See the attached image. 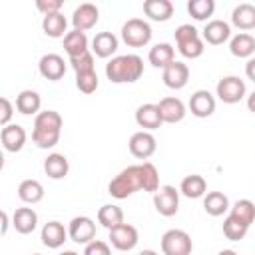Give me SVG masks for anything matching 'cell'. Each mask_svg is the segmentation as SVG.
<instances>
[{"label": "cell", "instance_id": "obj_4", "mask_svg": "<svg viewBox=\"0 0 255 255\" xmlns=\"http://www.w3.org/2000/svg\"><path fill=\"white\" fill-rule=\"evenodd\" d=\"M175 46H177V52L187 60L199 58L205 50L203 38L199 36L197 28L191 24H181L175 28Z\"/></svg>", "mask_w": 255, "mask_h": 255}, {"label": "cell", "instance_id": "obj_17", "mask_svg": "<svg viewBox=\"0 0 255 255\" xmlns=\"http://www.w3.org/2000/svg\"><path fill=\"white\" fill-rule=\"evenodd\" d=\"M135 122L139 128H143V131H153L157 128H161L163 118L159 112L157 104H141L135 110Z\"/></svg>", "mask_w": 255, "mask_h": 255}, {"label": "cell", "instance_id": "obj_6", "mask_svg": "<svg viewBox=\"0 0 255 255\" xmlns=\"http://www.w3.org/2000/svg\"><path fill=\"white\" fill-rule=\"evenodd\" d=\"M193 241L183 229H167L161 235V253L163 255H191Z\"/></svg>", "mask_w": 255, "mask_h": 255}, {"label": "cell", "instance_id": "obj_32", "mask_svg": "<svg viewBox=\"0 0 255 255\" xmlns=\"http://www.w3.org/2000/svg\"><path fill=\"white\" fill-rule=\"evenodd\" d=\"M18 197L28 205H36L44 199V185L38 179H24L18 185Z\"/></svg>", "mask_w": 255, "mask_h": 255}, {"label": "cell", "instance_id": "obj_7", "mask_svg": "<svg viewBox=\"0 0 255 255\" xmlns=\"http://www.w3.org/2000/svg\"><path fill=\"white\" fill-rule=\"evenodd\" d=\"M245 94H247V88L239 76H225L215 86V96L223 104H237L245 98Z\"/></svg>", "mask_w": 255, "mask_h": 255}, {"label": "cell", "instance_id": "obj_39", "mask_svg": "<svg viewBox=\"0 0 255 255\" xmlns=\"http://www.w3.org/2000/svg\"><path fill=\"white\" fill-rule=\"evenodd\" d=\"M98 74L96 70L94 72H84V74H76V88L82 92V94H94L98 90Z\"/></svg>", "mask_w": 255, "mask_h": 255}, {"label": "cell", "instance_id": "obj_18", "mask_svg": "<svg viewBox=\"0 0 255 255\" xmlns=\"http://www.w3.org/2000/svg\"><path fill=\"white\" fill-rule=\"evenodd\" d=\"M227 40H231V26L225 20H209L203 28V42L211 46H221Z\"/></svg>", "mask_w": 255, "mask_h": 255}, {"label": "cell", "instance_id": "obj_12", "mask_svg": "<svg viewBox=\"0 0 255 255\" xmlns=\"http://www.w3.org/2000/svg\"><path fill=\"white\" fill-rule=\"evenodd\" d=\"M100 20V10L96 4H90V2H84L80 4L74 14H72V26L74 30L78 32H86V30H92Z\"/></svg>", "mask_w": 255, "mask_h": 255}, {"label": "cell", "instance_id": "obj_22", "mask_svg": "<svg viewBox=\"0 0 255 255\" xmlns=\"http://www.w3.org/2000/svg\"><path fill=\"white\" fill-rule=\"evenodd\" d=\"M147 60L153 68H161L165 70L171 62H175V48L167 42H159L155 46L149 48V54H147Z\"/></svg>", "mask_w": 255, "mask_h": 255}, {"label": "cell", "instance_id": "obj_45", "mask_svg": "<svg viewBox=\"0 0 255 255\" xmlns=\"http://www.w3.org/2000/svg\"><path fill=\"white\" fill-rule=\"evenodd\" d=\"M245 104H247V110L255 114V90H253V92H251V94L247 96V100H245Z\"/></svg>", "mask_w": 255, "mask_h": 255}, {"label": "cell", "instance_id": "obj_3", "mask_svg": "<svg viewBox=\"0 0 255 255\" xmlns=\"http://www.w3.org/2000/svg\"><path fill=\"white\" fill-rule=\"evenodd\" d=\"M139 189H143L139 165H128L108 183V193L114 199H128Z\"/></svg>", "mask_w": 255, "mask_h": 255}, {"label": "cell", "instance_id": "obj_24", "mask_svg": "<svg viewBox=\"0 0 255 255\" xmlns=\"http://www.w3.org/2000/svg\"><path fill=\"white\" fill-rule=\"evenodd\" d=\"M229 52L235 58H253L255 54V38L247 32H239L235 36H231L229 40Z\"/></svg>", "mask_w": 255, "mask_h": 255}, {"label": "cell", "instance_id": "obj_48", "mask_svg": "<svg viewBox=\"0 0 255 255\" xmlns=\"http://www.w3.org/2000/svg\"><path fill=\"white\" fill-rule=\"evenodd\" d=\"M137 255H159L157 251H153V249H143V251H139Z\"/></svg>", "mask_w": 255, "mask_h": 255}, {"label": "cell", "instance_id": "obj_30", "mask_svg": "<svg viewBox=\"0 0 255 255\" xmlns=\"http://www.w3.org/2000/svg\"><path fill=\"white\" fill-rule=\"evenodd\" d=\"M44 171L50 179H64L70 171V163H68V157L64 153H50L46 159H44Z\"/></svg>", "mask_w": 255, "mask_h": 255}, {"label": "cell", "instance_id": "obj_43", "mask_svg": "<svg viewBox=\"0 0 255 255\" xmlns=\"http://www.w3.org/2000/svg\"><path fill=\"white\" fill-rule=\"evenodd\" d=\"M12 116H14V106H12V102H10L6 96H2V98H0V124H2V128L10 124Z\"/></svg>", "mask_w": 255, "mask_h": 255}, {"label": "cell", "instance_id": "obj_25", "mask_svg": "<svg viewBox=\"0 0 255 255\" xmlns=\"http://www.w3.org/2000/svg\"><path fill=\"white\" fill-rule=\"evenodd\" d=\"M231 24L241 32L253 30L255 28V6L247 4V2L235 6L231 12Z\"/></svg>", "mask_w": 255, "mask_h": 255}, {"label": "cell", "instance_id": "obj_38", "mask_svg": "<svg viewBox=\"0 0 255 255\" xmlns=\"http://www.w3.org/2000/svg\"><path fill=\"white\" fill-rule=\"evenodd\" d=\"M221 229H223V235H225L229 241H239V239H243V237H245V233H247L249 225H245L243 221H239V219H237V217H233V215H227V217L223 219Z\"/></svg>", "mask_w": 255, "mask_h": 255}, {"label": "cell", "instance_id": "obj_13", "mask_svg": "<svg viewBox=\"0 0 255 255\" xmlns=\"http://www.w3.org/2000/svg\"><path fill=\"white\" fill-rule=\"evenodd\" d=\"M161 80H163V84H165L167 88H171V90H181V88H185L187 82H189V68H187V64L181 62V60L171 62V64L163 70Z\"/></svg>", "mask_w": 255, "mask_h": 255}, {"label": "cell", "instance_id": "obj_27", "mask_svg": "<svg viewBox=\"0 0 255 255\" xmlns=\"http://www.w3.org/2000/svg\"><path fill=\"white\" fill-rule=\"evenodd\" d=\"M42 108V98L36 90H22L16 96V110L24 116H38Z\"/></svg>", "mask_w": 255, "mask_h": 255}, {"label": "cell", "instance_id": "obj_35", "mask_svg": "<svg viewBox=\"0 0 255 255\" xmlns=\"http://www.w3.org/2000/svg\"><path fill=\"white\" fill-rule=\"evenodd\" d=\"M187 12L193 20L207 24V20L215 12V2L213 0H189L187 2Z\"/></svg>", "mask_w": 255, "mask_h": 255}, {"label": "cell", "instance_id": "obj_50", "mask_svg": "<svg viewBox=\"0 0 255 255\" xmlns=\"http://www.w3.org/2000/svg\"><path fill=\"white\" fill-rule=\"evenodd\" d=\"M32 255H42V253H32Z\"/></svg>", "mask_w": 255, "mask_h": 255}, {"label": "cell", "instance_id": "obj_20", "mask_svg": "<svg viewBox=\"0 0 255 255\" xmlns=\"http://www.w3.org/2000/svg\"><path fill=\"white\" fill-rule=\"evenodd\" d=\"M159 112H161V118H163V124H177L185 118L187 114V108L185 104L175 98V96H167L163 100H159Z\"/></svg>", "mask_w": 255, "mask_h": 255}, {"label": "cell", "instance_id": "obj_33", "mask_svg": "<svg viewBox=\"0 0 255 255\" xmlns=\"http://www.w3.org/2000/svg\"><path fill=\"white\" fill-rule=\"evenodd\" d=\"M98 223H100L102 227H106L108 231L114 229V227H118L120 223H124V211H122V207L116 205V203H106V205H102V207L98 209Z\"/></svg>", "mask_w": 255, "mask_h": 255}, {"label": "cell", "instance_id": "obj_10", "mask_svg": "<svg viewBox=\"0 0 255 255\" xmlns=\"http://www.w3.org/2000/svg\"><path fill=\"white\" fill-rule=\"evenodd\" d=\"M68 235L72 241L88 245L90 241L96 239V223L88 215H78L68 223Z\"/></svg>", "mask_w": 255, "mask_h": 255}, {"label": "cell", "instance_id": "obj_34", "mask_svg": "<svg viewBox=\"0 0 255 255\" xmlns=\"http://www.w3.org/2000/svg\"><path fill=\"white\" fill-rule=\"evenodd\" d=\"M42 30L46 36L50 38H66V30H68V20L62 12L58 14H50V16H44L42 20Z\"/></svg>", "mask_w": 255, "mask_h": 255}, {"label": "cell", "instance_id": "obj_15", "mask_svg": "<svg viewBox=\"0 0 255 255\" xmlns=\"http://www.w3.org/2000/svg\"><path fill=\"white\" fill-rule=\"evenodd\" d=\"M38 70H40L42 78H46L50 82H58L66 74V62L60 54H44L38 62Z\"/></svg>", "mask_w": 255, "mask_h": 255}, {"label": "cell", "instance_id": "obj_2", "mask_svg": "<svg viewBox=\"0 0 255 255\" xmlns=\"http://www.w3.org/2000/svg\"><path fill=\"white\" fill-rule=\"evenodd\" d=\"M143 76V60L137 54L114 56L106 64V78L112 84H133Z\"/></svg>", "mask_w": 255, "mask_h": 255}, {"label": "cell", "instance_id": "obj_23", "mask_svg": "<svg viewBox=\"0 0 255 255\" xmlns=\"http://www.w3.org/2000/svg\"><path fill=\"white\" fill-rule=\"evenodd\" d=\"M118 38L112 32H98L92 40V54L98 58H110L118 50Z\"/></svg>", "mask_w": 255, "mask_h": 255}, {"label": "cell", "instance_id": "obj_46", "mask_svg": "<svg viewBox=\"0 0 255 255\" xmlns=\"http://www.w3.org/2000/svg\"><path fill=\"white\" fill-rule=\"evenodd\" d=\"M0 215H2V231H0V233H2V235H6V233H8V225H10V219H8V213H6V211H2Z\"/></svg>", "mask_w": 255, "mask_h": 255}, {"label": "cell", "instance_id": "obj_19", "mask_svg": "<svg viewBox=\"0 0 255 255\" xmlns=\"http://www.w3.org/2000/svg\"><path fill=\"white\" fill-rule=\"evenodd\" d=\"M68 237H70V235H68V227H64V223H60V221H56V219L44 223L42 233H40L42 243H44L46 247H50V249L62 247Z\"/></svg>", "mask_w": 255, "mask_h": 255}, {"label": "cell", "instance_id": "obj_29", "mask_svg": "<svg viewBox=\"0 0 255 255\" xmlns=\"http://www.w3.org/2000/svg\"><path fill=\"white\" fill-rule=\"evenodd\" d=\"M203 209L211 217H221L223 213H227L231 209V205L223 191H207L203 197Z\"/></svg>", "mask_w": 255, "mask_h": 255}, {"label": "cell", "instance_id": "obj_5", "mask_svg": "<svg viewBox=\"0 0 255 255\" xmlns=\"http://www.w3.org/2000/svg\"><path fill=\"white\" fill-rule=\"evenodd\" d=\"M151 36H153L151 26L145 20H141V18H129L122 26V40L129 48H143V46H147L151 42Z\"/></svg>", "mask_w": 255, "mask_h": 255}, {"label": "cell", "instance_id": "obj_11", "mask_svg": "<svg viewBox=\"0 0 255 255\" xmlns=\"http://www.w3.org/2000/svg\"><path fill=\"white\" fill-rule=\"evenodd\" d=\"M157 149V141L151 131H135L129 137V153L137 159H149Z\"/></svg>", "mask_w": 255, "mask_h": 255}, {"label": "cell", "instance_id": "obj_37", "mask_svg": "<svg viewBox=\"0 0 255 255\" xmlns=\"http://www.w3.org/2000/svg\"><path fill=\"white\" fill-rule=\"evenodd\" d=\"M229 215L237 217L239 221H243L245 225H251L255 221V203L251 199H237L231 209H229Z\"/></svg>", "mask_w": 255, "mask_h": 255}, {"label": "cell", "instance_id": "obj_41", "mask_svg": "<svg viewBox=\"0 0 255 255\" xmlns=\"http://www.w3.org/2000/svg\"><path fill=\"white\" fill-rule=\"evenodd\" d=\"M84 255H112L110 245L102 239H94L84 247Z\"/></svg>", "mask_w": 255, "mask_h": 255}, {"label": "cell", "instance_id": "obj_49", "mask_svg": "<svg viewBox=\"0 0 255 255\" xmlns=\"http://www.w3.org/2000/svg\"><path fill=\"white\" fill-rule=\"evenodd\" d=\"M60 255H80V253H76V251H72V249H68V251H62Z\"/></svg>", "mask_w": 255, "mask_h": 255}, {"label": "cell", "instance_id": "obj_8", "mask_svg": "<svg viewBox=\"0 0 255 255\" xmlns=\"http://www.w3.org/2000/svg\"><path fill=\"white\" fill-rule=\"evenodd\" d=\"M153 207L163 217H173L179 211V189L173 185H161L153 193Z\"/></svg>", "mask_w": 255, "mask_h": 255}, {"label": "cell", "instance_id": "obj_42", "mask_svg": "<svg viewBox=\"0 0 255 255\" xmlns=\"http://www.w3.org/2000/svg\"><path fill=\"white\" fill-rule=\"evenodd\" d=\"M64 2L62 0H38L36 2V8L44 14V16H50V14H58L62 10Z\"/></svg>", "mask_w": 255, "mask_h": 255}, {"label": "cell", "instance_id": "obj_21", "mask_svg": "<svg viewBox=\"0 0 255 255\" xmlns=\"http://www.w3.org/2000/svg\"><path fill=\"white\" fill-rule=\"evenodd\" d=\"M12 225L18 233L28 235L38 227V213L34 211V207H18L12 215Z\"/></svg>", "mask_w": 255, "mask_h": 255}, {"label": "cell", "instance_id": "obj_40", "mask_svg": "<svg viewBox=\"0 0 255 255\" xmlns=\"http://www.w3.org/2000/svg\"><path fill=\"white\" fill-rule=\"evenodd\" d=\"M68 64L72 66V70H74L76 74L94 72V54H92V52H86V54H82V56L68 58Z\"/></svg>", "mask_w": 255, "mask_h": 255}, {"label": "cell", "instance_id": "obj_47", "mask_svg": "<svg viewBox=\"0 0 255 255\" xmlns=\"http://www.w3.org/2000/svg\"><path fill=\"white\" fill-rule=\"evenodd\" d=\"M217 255H237V251H233V249H221Z\"/></svg>", "mask_w": 255, "mask_h": 255}, {"label": "cell", "instance_id": "obj_44", "mask_svg": "<svg viewBox=\"0 0 255 255\" xmlns=\"http://www.w3.org/2000/svg\"><path fill=\"white\" fill-rule=\"evenodd\" d=\"M245 76H247V80H251L255 84V56L245 62Z\"/></svg>", "mask_w": 255, "mask_h": 255}, {"label": "cell", "instance_id": "obj_14", "mask_svg": "<svg viewBox=\"0 0 255 255\" xmlns=\"http://www.w3.org/2000/svg\"><path fill=\"white\" fill-rule=\"evenodd\" d=\"M0 139H2V145H4L6 151L18 153V151H22V147L26 145L28 135H26V129H24L20 124H8V126L2 128Z\"/></svg>", "mask_w": 255, "mask_h": 255}, {"label": "cell", "instance_id": "obj_28", "mask_svg": "<svg viewBox=\"0 0 255 255\" xmlns=\"http://www.w3.org/2000/svg\"><path fill=\"white\" fill-rule=\"evenodd\" d=\"M179 193L189 197V199H199V197H205L207 193V181L199 175V173H191V175H185L179 183Z\"/></svg>", "mask_w": 255, "mask_h": 255}, {"label": "cell", "instance_id": "obj_1", "mask_svg": "<svg viewBox=\"0 0 255 255\" xmlns=\"http://www.w3.org/2000/svg\"><path fill=\"white\" fill-rule=\"evenodd\" d=\"M64 120L56 110H44L34 118V129H32V141L40 149H52L62 135Z\"/></svg>", "mask_w": 255, "mask_h": 255}, {"label": "cell", "instance_id": "obj_31", "mask_svg": "<svg viewBox=\"0 0 255 255\" xmlns=\"http://www.w3.org/2000/svg\"><path fill=\"white\" fill-rule=\"evenodd\" d=\"M64 50H66L68 58H76V56H82V54L90 52L86 32H78V30L68 32L66 38H64Z\"/></svg>", "mask_w": 255, "mask_h": 255}, {"label": "cell", "instance_id": "obj_9", "mask_svg": "<svg viewBox=\"0 0 255 255\" xmlns=\"http://www.w3.org/2000/svg\"><path fill=\"white\" fill-rule=\"evenodd\" d=\"M108 239H110L112 247H116L118 251H131L139 241V233L131 223L124 221L118 227L108 231Z\"/></svg>", "mask_w": 255, "mask_h": 255}, {"label": "cell", "instance_id": "obj_16", "mask_svg": "<svg viewBox=\"0 0 255 255\" xmlns=\"http://www.w3.org/2000/svg\"><path fill=\"white\" fill-rule=\"evenodd\" d=\"M187 108L195 118H209L215 112V96L209 90H195Z\"/></svg>", "mask_w": 255, "mask_h": 255}, {"label": "cell", "instance_id": "obj_26", "mask_svg": "<svg viewBox=\"0 0 255 255\" xmlns=\"http://www.w3.org/2000/svg\"><path fill=\"white\" fill-rule=\"evenodd\" d=\"M143 14L153 22H167L173 16V4L169 0H145Z\"/></svg>", "mask_w": 255, "mask_h": 255}, {"label": "cell", "instance_id": "obj_36", "mask_svg": "<svg viewBox=\"0 0 255 255\" xmlns=\"http://www.w3.org/2000/svg\"><path fill=\"white\" fill-rule=\"evenodd\" d=\"M139 171H141V183H143V191L147 193H155L161 185H159V171L151 161H143L139 163Z\"/></svg>", "mask_w": 255, "mask_h": 255}]
</instances>
